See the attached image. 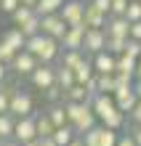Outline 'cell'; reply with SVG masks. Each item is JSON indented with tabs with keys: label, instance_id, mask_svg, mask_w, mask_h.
Listing matches in <instances>:
<instances>
[{
	"label": "cell",
	"instance_id": "cell-45",
	"mask_svg": "<svg viewBox=\"0 0 141 146\" xmlns=\"http://www.w3.org/2000/svg\"><path fill=\"white\" fill-rule=\"evenodd\" d=\"M130 135H133L136 146H141V125H133V130H130Z\"/></svg>",
	"mask_w": 141,
	"mask_h": 146
},
{
	"label": "cell",
	"instance_id": "cell-8",
	"mask_svg": "<svg viewBox=\"0 0 141 146\" xmlns=\"http://www.w3.org/2000/svg\"><path fill=\"white\" fill-rule=\"evenodd\" d=\"M29 82L37 90H48L51 85H56V66L51 64H37V69L29 74Z\"/></svg>",
	"mask_w": 141,
	"mask_h": 146
},
{
	"label": "cell",
	"instance_id": "cell-50",
	"mask_svg": "<svg viewBox=\"0 0 141 146\" xmlns=\"http://www.w3.org/2000/svg\"><path fill=\"white\" fill-rule=\"evenodd\" d=\"M136 80H141V58L136 61Z\"/></svg>",
	"mask_w": 141,
	"mask_h": 146
},
{
	"label": "cell",
	"instance_id": "cell-15",
	"mask_svg": "<svg viewBox=\"0 0 141 146\" xmlns=\"http://www.w3.org/2000/svg\"><path fill=\"white\" fill-rule=\"evenodd\" d=\"M107 35L109 37H130V21L125 16H109L107 19Z\"/></svg>",
	"mask_w": 141,
	"mask_h": 146
},
{
	"label": "cell",
	"instance_id": "cell-38",
	"mask_svg": "<svg viewBox=\"0 0 141 146\" xmlns=\"http://www.w3.org/2000/svg\"><path fill=\"white\" fill-rule=\"evenodd\" d=\"M125 11H128V0H112L109 16H125Z\"/></svg>",
	"mask_w": 141,
	"mask_h": 146
},
{
	"label": "cell",
	"instance_id": "cell-53",
	"mask_svg": "<svg viewBox=\"0 0 141 146\" xmlns=\"http://www.w3.org/2000/svg\"><path fill=\"white\" fill-rule=\"evenodd\" d=\"M88 3H91V0H88Z\"/></svg>",
	"mask_w": 141,
	"mask_h": 146
},
{
	"label": "cell",
	"instance_id": "cell-12",
	"mask_svg": "<svg viewBox=\"0 0 141 146\" xmlns=\"http://www.w3.org/2000/svg\"><path fill=\"white\" fill-rule=\"evenodd\" d=\"M83 50H85V56L88 53L96 56L101 50H107V29H88L83 40Z\"/></svg>",
	"mask_w": 141,
	"mask_h": 146
},
{
	"label": "cell",
	"instance_id": "cell-16",
	"mask_svg": "<svg viewBox=\"0 0 141 146\" xmlns=\"http://www.w3.org/2000/svg\"><path fill=\"white\" fill-rule=\"evenodd\" d=\"M114 74H117V77H125V80H136V58L120 53L117 61H114Z\"/></svg>",
	"mask_w": 141,
	"mask_h": 146
},
{
	"label": "cell",
	"instance_id": "cell-52",
	"mask_svg": "<svg viewBox=\"0 0 141 146\" xmlns=\"http://www.w3.org/2000/svg\"><path fill=\"white\" fill-rule=\"evenodd\" d=\"M21 146H43V143H40V138H37V141H29V143H21Z\"/></svg>",
	"mask_w": 141,
	"mask_h": 146
},
{
	"label": "cell",
	"instance_id": "cell-20",
	"mask_svg": "<svg viewBox=\"0 0 141 146\" xmlns=\"http://www.w3.org/2000/svg\"><path fill=\"white\" fill-rule=\"evenodd\" d=\"M64 101H72V104H91V93L85 90V85H72L69 90H64Z\"/></svg>",
	"mask_w": 141,
	"mask_h": 146
},
{
	"label": "cell",
	"instance_id": "cell-17",
	"mask_svg": "<svg viewBox=\"0 0 141 146\" xmlns=\"http://www.w3.org/2000/svg\"><path fill=\"white\" fill-rule=\"evenodd\" d=\"M0 40H3L5 45H11V48L16 50V53L27 48V37L21 35V29H19V27H11V29H5V32H3V37H0Z\"/></svg>",
	"mask_w": 141,
	"mask_h": 146
},
{
	"label": "cell",
	"instance_id": "cell-30",
	"mask_svg": "<svg viewBox=\"0 0 141 146\" xmlns=\"http://www.w3.org/2000/svg\"><path fill=\"white\" fill-rule=\"evenodd\" d=\"M19 29H21V35L27 37V40H29V37H35V35H40V16L35 13L32 19H27L24 24H19Z\"/></svg>",
	"mask_w": 141,
	"mask_h": 146
},
{
	"label": "cell",
	"instance_id": "cell-35",
	"mask_svg": "<svg viewBox=\"0 0 141 146\" xmlns=\"http://www.w3.org/2000/svg\"><path fill=\"white\" fill-rule=\"evenodd\" d=\"M43 96H45V101H51V104H61V101H64V90H61L59 85H51L48 90H43Z\"/></svg>",
	"mask_w": 141,
	"mask_h": 146
},
{
	"label": "cell",
	"instance_id": "cell-9",
	"mask_svg": "<svg viewBox=\"0 0 141 146\" xmlns=\"http://www.w3.org/2000/svg\"><path fill=\"white\" fill-rule=\"evenodd\" d=\"M91 109H93V114H96V119H99V122H104L107 117H112L114 111H120L117 104H114V96H107V93H99V96H93Z\"/></svg>",
	"mask_w": 141,
	"mask_h": 146
},
{
	"label": "cell",
	"instance_id": "cell-13",
	"mask_svg": "<svg viewBox=\"0 0 141 146\" xmlns=\"http://www.w3.org/2000/svg\"><path fill=\"white\" fill-rule=\"evenodd\" d=\"M85 32H88V27H85V24H83V27H67L64 37L59 40V42H61V48H64V50H83Z\"/></svg>",
	"mask_w": 141,
	"mask_h": 146
},
{
	"label": "cell",
	"instance_id": "cell-2",
	"mask_svg": "<svg viewBox=\"0 0 141 146\" xmlns=\"http://www.w3.org/2000/svg\"><path fill=\"white\" fill-rule=\"evenodd\" d=\"M24 50H29L40 64H51L61 56V42L53 40V37H45V35H35V37L27 40V48Z\"/></svg>",
	"mask_w": 141,
	"mask_h": 146
},
{
	"label": "cell",
	"instance_id": "cell-27",
	"mask_svg": "<svg viewBox=\"0 0 141 146\" xmlns=\"http://www.w3.org/2000/svg\"><path fill=\"white\" fill-rule=\"evenodd\" d=\"M45 114L51 117V122H53L56 127H61V125H69V122H67V109H64V101H61V104H51Z\"/></svg>",
	"mask_w": 141,
	"mask_h": 146
},
{
	"label": "cell",
	"instance_id": "cell-11",
	"mask_svg": "<svg viewBox=\"0 0 141 146\" xmlns=\"http://www.w3.org/2000/svg\"><path fill=\"white\" fill-rule=\"evenodd\" d=\"M114 96V104H117V109L120 111H125V114H130L133 111V106H136V90H133V82H128V85H117V90L112 93Z\"/></svg>",
	"mask_w": 141,
	"mask_h": 146
},
{
	"label": "cell",
	"instance_id": "cell-7",
	"mask_svg": "<svg viewBox=\"0 0 141 146\" xmlns=\"http://www.w3.org/2000/svg\"><path fill=\"white\" fill-rule=\"evenodd\" d=\"M67 32V24L59 13H51V16H40V35L45 37H53V40H61Z\"/></svg>",
	"mask_w": 141,
	"mask_h": 146
},
{
	"label": "cell",
	"instance_id": "cell-1",
	"mask_svg": "<svg viewBox=\"0 0 141 146\" xmlns=\"http://www.w3.org/2000/svg\"><path fill=\"white\" fill-rule=\"evenodd\" d=\"M64 109H67V122L75 127V133L80 135V138L99 125L91 104H72V101H64Z\"/></svg>",
	"mask_w": 141,
	"mask_h": 146
},
{
	"label": "cell",
	"instance_id": "cell-28",
	"mask_svg": "<svg viewBox=\"0 0 141 146\" xmlns=\"http://www.w3.org/2000/svg\"><path fill=\"white\" fill-rule=\"evenodd\" d=\"M13 125H16V117L11 114V111L0 114V141H8V138H13Z\"/></svg>",
	"mask_w": 141,
	"mask_h": 146
},
{
	"label": "cell",
	"instance_id": "cell-26",
	"mask_svg": "<svg viewBox=\"0 0 141 146\" xmlns=\"http://www.w3.org/2000/svg\"><path fill=\"white\" fill-rule=\"evenodd\" d=\"M96 90L112 96V93L117 90V77L114 74H96Z\"/></svg>",
	"mask_w": 141,
	"mask_h": 146
},
{
	"label": "cell",
	"instance_id": "cell-3",
	"mask_svg": "<svg viewBox=\"0 0 141 146\" xmlns=\"http://www.w3.org/2000/svg\"><path fill=\"white\" fill-rule=\"evenodd\" d=\"M117 141H120V133L104 127L101 122L96 125L93 130H88V133L83 135V143H85V146H117Z\"/></svg>",
	"mask_w": 141,
	"mask_h": 146
},
{
	"label": "cell",
	"instance_id": "cell-18",
	"mask_svg": "<svg viewBox=\"0 0 141 146\" xmlns=\"http://www.w3.org/2000/svg\"><path fill=\"white\" fill-rule=\"evenodd\" d=\"M107 13L96 11L93 5H85V27L88 29H107Z\"/></svg>",
	"mask_w": 141,
	"mask_h": 146
},
{
	"label": "cell",
	"instance_id": "cell-21",
	"mask_svg": "<svg viewBox=\"0 0 141 146\" xmlns=\"http://www.w3.org/2000/svg\"><path fill=\"white\" fill-rule=\"evenodd\" d=\"M51 138L56 141V146H69V143L77 138V133H75L72 125H61V127H56V130H53V135H51Z\"/></svg>",
	"mask_w": 141,
	"mask_h": 146
},
{
	"label": "cell",
	"instance_id": "cell-24",
	"mask_svg": "<svg viewBox=\"0 0 141 146\" xmlns=\"http://www.w3.org/2000/svg\"><path fill=\"white\" fill-rule=\"evenodd\" d=\"M67 0H37V5H35V13L37 16H51V13H59L61 8H64Z\"/></svg>",
	"mask_w": 141,
	"mask_h": 146
},
{
	"label": "cell",
	"instance_id": "cell-47",
	"mask_svg": "<svg viewBox=\"0 0 141 146\" xmlns=\"http://www.w3.org/2000/svg\"><path fill=\"white\" fill-rule=\"evenodd\" d=\"M19 3L27 5V8H35V5H37V0H19Z\"/></svg>",
	"mask_w": 141,
	"mask_h": 146
},
{
	"label": "cell",
	"instance_id": "cell-6",
	"mask_svg": "<svg viewBox=\"0 0 141 146\" xmlns=\"http://www.w3.org/2000/svg\"><path fill=\"white\" fill-rule=\"evenodd\" d=\"M11 111L13 117H32V111H35V98L29 96L27 90H16L13 96H11Z\"/></svg>",
	"mask_w": 141,
	"mask_h": 146
},
{
	"label": "cell",
	"instance_id": "cell-48",
	"mask_svg": "<svg viewBox=\"0 0 141 146\" xmlns=\"http://www.w3.org/2000/svg\"><path fill=\"white\" fill-rule=\"evenodd\" d=\"M40 143H43V146H56V141H53V138H40Z\"/></svg>",
	"mask_w": 141,
	"mask_h": 146
},
{
	"label": "cell",
	"instance_id": "cell-31",
	"mask_svg": "<svg viewBox=\"0 0 141 146\" xmlns=\"http://www.w3.org/2000/svg\"><path fill=\"white\" fill-rule=\"evenodd\" d=\"M125 117H128L125 111H114V114H112V117H107L101 125H104V127H109V130H117V133H120L122 127H125Z\"/></svg>",
	"mask_w": 141,
	"mask_h": 146
},
{
	"label": "cell",
	"instance_id": "cell-44",
	"mask_svg": "<svg viewBox=\"0 0 141 146\" xmlns=\"http://www.w3.org/2000/svg\"><path fill=\"white\" fill-rule=\"evenodd\" d=\"M8 72H11V66H8V64H3V61H0V85H3V82L8 80Z\"/></svg>",
	"mask_w": 141,
	"mask_h": 146
},
{
	"label": "cell",
	"instance_id": "cell-49",
	"mask_svg": "<svg viewBox=\"0 0 141 146\" xmlns=\"http://www.w3.org/2000/svg\"><path fill=\"white\" fill-rule=\"evenodd\" d=\"M0 146H21V143H19V141H13V138H8V141H3Z\"/></svg>",
	"mask_w": 141,
	"mask_h": 146
},
{
	"label": "cell",
	"instance_id": "cell-54",
	"mask_svg": "<svg viewBox=\"0 0 141 146\" xmlns=\"http://www.w3.org/2000/svg\"><path fill=\"white\" fill-rule=\"evenodd\" d=\"M0 143H3V141H0Z\"/></svg>",
	"mask_w": 141,
	"mask_h": 146
},
{
	"label": "cell",
	"instance_id": "cell-41",
	"mask_svg": "<svg viewBox=\"0 0 141 146\" xmlns=\"http://www.w3.org/2000/svg\"><path fill=\"white\" fill-rule=\"evenodd\" d=\"M128 117L133 119V125H141V101H136V106H133V111H130Z\"/></svg>",
	"mask_w": 141,
	"mask_h": 146
},
{
	"label": "cell",
	"instance_id": "cell-10",
	"mask_svg": "<svg viewBox=\"0 0 141 146\" xmlns=\"http://www.w3.org/2000/svg\"><path fill=\"white\" fill-rule=\"evenodd\" d=\"M37 58H35L29 50H19V53H16V58L11 61V72L13 74H19V77H29L35 69H37Z\"/></svg>",
	"mask_w": 141,
	"mask_h": 146
},
{
	"label": "cell",
	"instance_id": "cell-34",
	"mask_svg": "<svg viewBox=\"0 0 141 146\" xmlns=\"http://www.w3.org/2000/svg\"><path fill=\"white\" fill-rule=\"evenodd\" d=\"M125 19H128L130 24H133V21H141V0H130V3H128Z\"/></svg>",
	"mask_w": 141,
	"mask_h": 146
},
{
	"label": "cell",
	"instance_id": "cell-36",
	"mask_svg": "<svg viewBox=\"0 0 141 146\" xmlns=\"http://www.w3.org/2000/svg\"><path fill=\"white\" fill-rule=\"evenodd\" d=\"M122 53L138 61V58H141V42H138V40H130V37H128V42H125V50H122Z\"/></svg>",
	"mask_w": 141,
	"mask_h": 146
},
{
	"label": "cell",
	"instance_id": "cell-22",
	"mask_svg": "<svg viewBox=\"0 0 141 146\" xmlns=\"http://www.w3.org/2000/svg\"><path fill=\"white\" fill-rule=\"evenodd\" d=\"M75 72V82L77 85H88L96 77V72H93V64H91V58H85V61L77 66V69H72Z\"/></svg>",
	"mask_w": 141,
	"mask_h": 146
},
{
	"label": "cell",
	"instance_id": "cell-51",
	"mask_svg": "<svg viewBox=\"0 0 141 146\" xmlns=\"http://www.w3.org/2000/svg\"><path fill=\"white\" fill-rule=\"evenodd\" d=\"M69 146H85V143H83V138H80V135H77V138H75L72 143H69Z\"/></svg>",
	"mask_w": 141,
	"mask_h": 146
},
{
	"label": "cell",
	"instance_id": "cell-4",
	"mask_svg": "<svg viewBox=\"0 0 141 146\" xmlns=\"http://www.w3.org/2000/svg\"><path fill=\"white\" fill-rule=\"evenodd\" d=\"M59 16L64 19L67 27H83L85 24V3L83 0H67L64 8L59 11Z\"/></svg>",
	"mask_w": 141,
	"mask_h": 146
},
{
	"label": "cell",
	"instance_id": "cell-29",
	"mask_svg": "<svg viewBox=\"0 0 141 146\" xmlns=\"http://www.w3.org/2000/svg\"><path fill=\"white\" fill-rule=\"evenodd\" d=\"M56 85L61 90H69L75 85V72L72 69H64V66H56Z\"/></svg>",
	"mask_w": 141,
	"mask_h": 146
},
{
	"label": "cell",
	"instance_id": "cell-37",
	"mask_svg": "<svg viewBox=\"0 0 141 146\" xmlns=\"http://www.w3.org/2000/svg\"><path fill=\"white\" fill-rule=\"evenodd\" d=\"M13 58H16V50H13L11 45H5L3 40H0V61L11 66V61H13Z\"/></svg>",
	"mask_w": 141,
	"mask_h": 146
},
{
	"label": "cell",
	"instance_id": "cell-19",
	"mask_svg": "<svg viewBox=\"0 0 141 146\" xmlns=\"http://www.w3.org/2000/svg\"><path fill=\"white\" fill-rule=\"evenodd\" d=\"M59 58H61L59 66H64V69H77V66H80L88 56H85V50H64Z\"/></svg>",
	"mask_w": 141,
	"mask_h": 146
},
{
	"label": "cell",
	"instance_id": "cell-43",
	"mask_svg": "<svg viewBox=\"0 0 141 146\" xmlns=\"http://www.w3.org/2000/svg\"><path fill=\"white\" fill-rule=\"evenodd\" d=\"M117 146H136V141H133V135H130V133H125V135H120Z\"/></svg>",
	"mask_w": 141,
	"mask_h": 146
},
{
	"label": "cell",
	"instance_id": "cell-5",
	"mask_svg": "<svg viewBox=\"0 0 141 146\" xmlns=\"http://www.w3.org/2000/svg\"><path fill=\"white\" fill-rule=\"evenodd\" d=\"M13 141H19V143H29V141H37V127H35V114H32V117H16V125H13Z\"/></svg>",
	"mask_w": 141,
	"mask_h": 146
},
{
	"label": "cell",
	"instance_id": "cell-23",
	"mask_svg": "<svg viewBox=\"0 0 141 146\" xmlns=\"http://www.w3.org/2000/svg\"><path fill=\"white\" fill-rule=\"evenodd\" d=\"M35 127H37V138H51V135H53V130H56V125L51 122V117L45 114V111L35 117Z\"/></svg>",
	"mask_w": 141,
	"mask_h": 146
},
{
	"label": "cell",
	"instance_id": "cell-14",
	"mask_svg": "<svg viewBox=\"0 0 141 146\" xmlns=\"http://www.w3.org/2000/svg\"><path fill=\"white\" fill-rule=\"evenodd\" d=\"M114 61H117V56L109 53V50H101V53H96L91 58L96 74H114Z\"/></svg>",
	"mask_w": 141,
	"mask_h": 146
},
{
	"label": "cell",
	"instance_id": "cell-33",
	"mask_svg": "<svg viewBox=\"0 0 141 146\" xmlns=\"http://www.w3.org/2000/svg\"><path fill=\"white\" fill-rule=\"evenodd\" d=\"M125 37H109L107 35V50H109V53H114V56H120L122 53V50H125Z\"/></svg>",
	"mask_w": 141,
	"mask_h": 146
},
{
	"label": "cell",
	"instance_id": "cell-25",
	"mask_svg": "<svg viewBox=\"0 0 141 146\" xmlns=\"http://www.w3.org/2000/svg\"><path fill=\"white\" fill-rule=\"evenodd\" d=\"M16 90H19L16 82H3V85H0V114H5V111L11 109V96Z\"/></svg>",
	"mask_w": 141,
	"mask_h": 146
},
{
	"label": "cell",
	"instance_id": "cell-32",
	"mask_svg": "<svg viewBox=\"0 0 141 146\" xmlns=\"http://www.w3.org/2000/svg\"><path fill=\"white\" fill-rule=\"evenodd\" d=\"M35 16V8H27V5H19L16 11L11 13V19H13V27H19V24H24L27 19H32Z\"/></svg>",
	"mask_w": 141,
	"mask_h": 146
},
{
	"label": "cell",
	"instance_id": "cell-39",
	"mask_svg": "<svg viewBox=\"0 0 141 146\" xmlns=\"http://www.w3.org/2000/svg\"><path fill=\"white\" fill-rule=\"evenodd\" d=\"M88 5H93L96 11H101V13H107V16H109V11H112V0H91Z\"/></svg>",
	"mask_w": 141,
	"mask_h": 146
},
{
	"label": "cell",
	"instance_id": "cell-42",
	"mask_svg": "<svg viewBox=\"0 0 141 146\" xmlns=\"http://www.w3.org/2000/svg\"><path fill=\"white\" fill-rule=\"evenodd\" d=\"M130 40H138L141 42V21H133V24H130Z\"/></svg>",
	"mask_w": 141,
	"mask_h": 146
},
{
	"label": "cell",
	"instance_id": "cell-46",
	"mask_svg": "<svg viewBox=\"0 0 141 146\" xmlns=\"http://www.w3.org/2000/svg\"><path fill=\"white\" fill-rule=\"evenodd\" d=\"M133 90H136V98L141 101V80H133Z\"/></svg>",
	"mask_w": 141,
	"mask_h": 146
},
{
	"label": "cell",
	"instance_id": "cell-40",
	"mask_svg": "<svg viewBox=\"0 0 141 146\" xmlns=\"http://www.w3.org/2000/svg\"><path fill=\"white\" fill-rule=\"evenodd\" d=\"M19 5H21L19 0H0V11H3V13H8V16H11Z\"/></svg>",
	"mask_w": 141,
	"mask_h": 146
}]
</instances>
